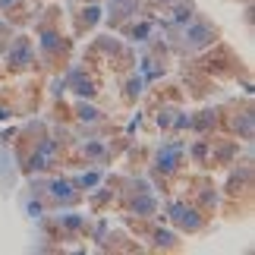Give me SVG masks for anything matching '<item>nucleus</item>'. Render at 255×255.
<instances>
[{
	"label": "nucleus",
	"instance_id": "nucleus-1",
	"mask_svg": "<svg viewBox=\"0 0 255 255\" xmlns=\"http://www.w3.org/2000/svg\"><path fill=\"white\" fill-rule=\"evenodd\" d=\"M214 38H218V32H214V25H208L205 19H189V22H186V51H202Z\"/></svg>",
	"mask_w": 255,
	"mask_h": 255
},
{
	"label": "nucleus",
	"instance_id": "nucleus-7",
	"mask_svg": "<svg viewBox=\"0 0 255 255\" xmlns=\"http://www.w3.org/2000/svg\"><path fill=\"white\" fill-rule=\"evenodd\" d=\"M154 240H158V246H173V243H176V237H173V233H154Z\"/></svg>",
	"mask_w": 255,
	"mask_h": 255
},
{
	"label": "nucleus",
	"instance_id": "nucleus-2",
	"mask_svg": "<svg viewBox=\"0 0 255 255\" xmlns=\"http://www.w3.org/2000/svg\"><path fill=\"white\" fill-rule=\"evenodd\" d=\"M9 66H16V70L32 66V41L28 38H16L13 41V47H9Z\"/></svg>",
	"mask_w": 255,
	"mask_h": 255
},
{
	"label": "nucleus",
	"instance_id": "nucleus-8",
	"mask_svg": "<svg viewBox=\"0 0 255 255\" xmlns=\"http://www.w3.org/2000/svg\"><path fill=\"white\" fill-rule=\"evenodd\" d=\"M158 3H161V0H158ZM164 3H173V0H164Z\"/></svg>",
	"mask_w": 255,
	"mask_h": 255
},
{
	"label": "nucleus",
	"instance_id": "nucleus-5",
	"mask_svg": "<svg viewBox=\"0 0 255 255\" xmlns=\"http://www.w3.org/2000/svg\"><path fill=\"white\" fill-rule=\"evenodd\" d=\"M192 19V3L189 0H180V6L170 13V25H186Z\"/></svg>",
	"mask_w": 255,
	"mask_h": 255
},
{
	"label": "nucleus",
	"instance_id": "nucleus-3",
	"mask_svg": "<svg viewBox=\"0 0 255 255\" xmlns=\"http://www.w3.org/2000/svg\"><path fill=\"white\" fill-rule=\"evenodd\" d=\"M173 221L180 224V227H189V230H199L202 227L199 214H195L192 208H183V205H176V208H173Z\"/></svg>",
	"mask_w": 255,
	"mask_h": 255
},
{
	"label": "nucleus",
	"instance_id": "nucleus-6",
	"mask_svg": "<svg viewBox=\"0 0 255 255\" xmlns=\"http://www.w3.org/2000/svg\"><path fill=\"white\" fill-rule=\"evenodd\" d=\"M98 117H101V111H95V107L79 104V120H98Z\"/></svg>",
	"mask_w": 255,
	"mask_h": 255
},
{
	"label": "nucleus",
	"instance_id": "nucleus-4",
	"mask_svg": "<svg viewBox=\"0 0 255 255\" xmlns=\"http://www.w3.org/2000/svg\"><path fill=\"white\" fill-rule=\"evenodd\" d=\"M47 189H51L54 199H66V202H73V199H76V186H73L70 180H54L51 186H47Z\"/></svg>",
	"mask_w": 255,
	"mask_h": 255
}]
</instances>
